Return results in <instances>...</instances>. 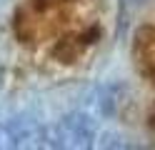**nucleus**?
Segmentation results:
<instances>
[{
  "label": "nucleus",
  "instance_id": "obj_1",
  "mask_svg": "<svg viewBox=\"0 0 155 150\" xmlns=\"http://www.w3.org/2000/svg\"><path fill=\"white\" fill-rule=\"evenodd\" d=\"M135 63L140 73L155 80V28H145L135 35Z\"/></svg>",
  "mask_w": 155,
  "mask_h": 150
}]
</instances>
